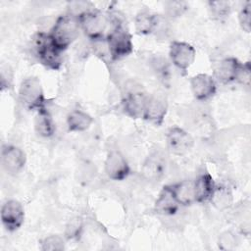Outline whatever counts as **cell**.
I'll return each mask as SVG.
<instances>
[{"instance_id": "8992f818", "label": "cell", "mask_w": 251, "mask_h": 251, "mask_svg": "<svg viewBox=\"0 0 251 251\" xmlns=\"http://www.w3.org/2000/svg\"><path fill=\"white\" fill-rule=\"evenodd\" d=\"M169 58L174 67L185 75L195 61L196 50L185 41L173 40L169 47Z\"/></svg>"}, {"instance_id": "83f0119b", "label": "cell", "mask_w": 251, "mask_h": 251, "mask_svg": "<svg viewBox=\"0 0 251 251\" xmlns=\"http://www.w3.org/2000/svg\"><path fill=\"white\" fill-rule=\"evenodd\" d=\"M13 70L10 65H2L0 72V80H1V89H9L13 85Z\"/></svg>"}, {"instance_id": "4fadbf2b", "label": "cell", "mask_w": 251, "mask_h": 251, "mask_svg": "<svg viewBox=\"0 0 251 251\" xmlns=\"http://www.w3.org/2000/svg\"><path fill=\"white\" fill-rule=\"evenodd\" d=\"M190 89L197 101H207L217 92V81L208 74H197L190 78Z\"/></svg>"}, {"instance_id": "9a60e30c", "label": "cell", "mask_w": 251, "mask_h": 251, "mask_svg": "<svg viewBox=\"0 0 251 251\" xmlns=\"http://www.w3.org/2000/svg\"><path fill=\"white\" fill-rule=\"evenodd\" d=\"M241 64L242 63L234 57L224 58L217 64L214 70L213 77L217 83L221 84H229L235 82Z\"/></svg>"}, {"instance_id": "9c48e42d", "label": "cell", "mask_w": 251, "mask_h": 251, "mask_svg": "<svg viewBox=\"0 0 251 251\" xmlns=\"http://www.w3.org/2000/svg\"><path fill=\"white\" fill-rule=\"evenodd\" d=\"M0 218L5 229L14 232L18 230L25 222L24 206L18 200H7L1 207Z\"/></svg>"}, {"instance_id": "cb8c5ba5", "label": "cell", "mask_w": 251, "mask_h": 251, "mask_svg": "<svg viewBox=\"0 0 251 251\" xmlns=\"http://www.w3.org/2000/svg\"><path fill=\"white\" fill-rule=\"evenodd\" d=\"M40 249L42 251H61L65 249V240L58 234L45 236L40 241Z\"/></svg>"}, {"instance_id": "ba28073f", "label": "cell", "mask_w": 251, "mask_h": 251, "mask_svg": "<svg viewBox=\"0 0 251 251\" xmlns=\"http://www.w3.org/2000/svg\"><path fill=\"white\" fill-rule=\"evenodd\" d=\"M104 171L106 176L112 180H124L131 172L127 160L118 149H112L107 153Z\"/></svg>"}, {"instance_id": "484cf974", "label": "cell", "mask_w": 251, "mask_h": 251, "mask_svg": "<svg viewBox=\"0 0 251 251\" xmlns=\"http://www.w3.org/2000/svg\"><path fill=\"white\" fill-rule=\"evenodd\" d=\"M238 23L240 27L245 32H250L251 30V2L247 1L240 8L238 12Z\"/></svg>"}, {"instance_id": "603a6c76", "label": "cell", "mask_w": 251, "mask_h": 251, "mask_svg": "<svg viewBox=\"0 0 251 251\" xmlns=\"http://www.w3.org/2000/svg\"><path fill=\"white\" fill-rule=\"evenodd\" d=\"M188 9V5L184 1H167L164 4V13L166 18L176 19L182 16Z\"/></svg>"}, {"instance_id": "3957f363", "label": "cell", "mask_w": 251, "mask_h": 251, "mask_svg": "<svg viewBox=\"0 0 251 251\" xmlns=\"http://www.w3.org/2000/svg\"><path fill=\"white\" fill-rule=\"evenodd\" d=\"M114 25L107 32L106 41L109 49L110 60L120 61L129 56L133 51L132 36L120 21L114 22Z\"/></svg>"}, {"instance_id": "277c9868", "label": "cell", "mask_w": 251, "mask_h": 251, "mask_svg": "<svg viewBox=\"0 0 251 251\" xmlns=\"http://www.w3.org/2000/svg\"><path fill=\"white\" fill-rule=\"evenodd\" d=\"M19 101L27 111L37 112L46 108V98L40 80L35 76H29L22 80L19 91Z\"/></svg>"}, {"instance_id": "4316f807", "label": "cell", "mask_w": 251, "mask_h": 251, "mask_svg": "<svg viewBox=\"0 0 251 251\" xmlns=\"http://www.w3.org/2000/svg\"><path fill=\"white\" fill-rule=\"evenodd\" d=\"M230 199H231V195L226 187L217 186V189L213 195L211 202H214V204L217 205L219 208L220 207L223 208L228 205V203L230 202Z\"/></svg>"}, {"instance_id": "8fae6325", "label": "cell", "mask_w": 251, "mask_h": 251, "mask_svg": "<svg viewBox=\"0 0 251 251\" xmlns=\"http://www.w3.org/2000/svg\"><path fill=\"white\" fill-rule=\"evenodd\" d=\"M168 113V102L165 96L161 94L148 95L142 119L146 122L154 125L161 126Z\"/></svg>"}, {"instance_id": "2e32d148", "label": "cell", "mask_w": 251, "mask_h": 251, "mask_svg": "<svg viewBox=\"0 0 251 251\" xmlns=\"http://www.w3.org/2000/svg\"><path fill=\"white\" fill-rule=\"evenodd\" d=\"M179 207L180 205L176 201L169 184L164 185L154 203V211L158 215L171 217L178 212Z\"/></svg>"}, {"instance_id": "f546056e", "label": "cell", "mask_w": 251, "mask_h": 251, "mask_svg": "<svg viewBox=\"0 0 251 251\" xmlns=\"http://www.w3.org/2000/svg\"><path fill=\"white\" fill-rule=\"evenodd\" d=\"M250 78H251V67L249 62H245L241 64L237 79L236 81L243 84L244 86H250Z\"/></svg>"}, {"instance_id": "4dcf8cb0", "label": "cell", "mask_w": 251, "mask_h": 251, "mask_svg": "<svg viewBox=\"0 0 251 251\" xmlns=\"http://www.w3.org/2000/svg\"><path fill=\"white\" fill-rule=\"evenodd\" d=\"M152 66L154 71L159 75H166V73L168 72L169 64L167 60L164 59L163 57H155L152 60Z\"/></svg>"}, {"instance_id": "30bf717a", "label": "cell", "mask_w": 251, "mask_h": 251, "mask_svg": "<svg viewBox=\"0 0 251 251\" xmlns=\"http://www.w3.org/2000/svg\"><path fill=\"white\" fill-rule=\"evenodd\" d=\"M26 162L25 153L16 145L5 144L1 150L2 169L10 176H17L25 168Z\"/></svg>"}, {"instance_id": "44dd1931", "label": "cell", "mask_w": 251, "mask_h": 251, "mask_svg": "<svg viewBox=\"0 0 251 251\" xmlns=\"http://www.w3.org/2000/svg\"><path fill=\"white\" fill-rule=\"evenodd\" d=\"M93 124V118L86 112L75 109L71 111L66 119L67 128L71 132H82Z\"/></svg>"}, {"instance_id": "e0dca14e", "label": "cell", "mask_w": 251, "mask_h": 251, "mask_svg": "<svg viewBox=\"0 0 251 251\" xmlns=\"http://www.w3.org/2000/svg\"><path fill=\"white\" fill-rule=\"evenodd\" d=\"M193 180H194L195 202L197 203L211 202L213 195L218 186L213 176L209 173H202Z\"/></svg>"}, {"instance_id": "f1b7e54d", "label": "cell", "mask_w": 251, "mask_h": 251, "mask_svg": "<svg viewBox=\"0 0 251 251\" xmlns=\"http://www.w3.org/2000/svg\"><path fill=\"white\" fill-rule=\"evenodd\" d=\"M236 236L230 231H225L219 238V246L223 250H231L236 247Z\"/></svg>"}, {"instance_id": "7402d4cb", "label": "cell", "mask_w": 251, "mask_h": 251, "mask_svg": "<svg viewBox=\"0 0 251 251\" xmlns=\"http://www.w3.org/2000/svg\"><path fill=\"white\" fill-rule=\"evenodd\" d=\"M208 11L212 19L224 20L231 13V5L228 1H209Z\"/></svg>"}, {"instance_id": "7c38bea8", "label": "cell", "mask_w": 251, "mask_h": 251, "mask_svg": "<svg viewBox=\"0 0 251 251\" xmlns=\"http://www.w3.org/2000/svg\"><path fill=\"white\" fill-rule=\"evenodd\" d=\"M167 162L160 151H152L141 166V175L149 182H158L165 176Z\"/></svg>"}, {"instance_id": "7a4b0ae2", "label": "cell", "mask_w": 251, "mask_h": 251, "mask_svg": "<svg viewBox=\"0 0 251 251\" xmlns=\"http://www.w3.org/2000/svg\"><path fill=\"white\" fill-rule=\"evenodd\" d=\"M31 50L45 68L58 71L62 67L63 52L53 44L49 32H36L31 38Z\"/></svg>"}, {"instance_id": "ac0fdd59", "label": "cell", "mask_w": 251, "mask_h": 251, "mask_svg": "<svg viewBox=\"0 0 251 251\" xmlns=\"http://www.w3.org/2000/svg\"><path fill=\"white\" fill-rule=\"evenodd\" d=\"M169 186L180 206H190L191 204L196 203L193 179H183L169 184Z\"/></svg>"}, {"instance_id": "6da1fadb", "label": "cell", "mask_w": 251, "mask_h": 251, "mask_svg": "<svg viewBox=\"0 0 251 251\" xmlns=\"http://www.w3.org/2000/svg\"><path fill=\"white\" fill-rule=\"evenodd\" d=\"M80 31L77 17L69 13L57 18L49 31V35L53 44L64 52L78 38Z\"/></svg>"}, {"instance_id": "ffe728a7", "label": "cell", "mask_w": 251, "mask_h": 251, "mask_svg": "<svg viewBox=\"0 0 251 251\" xmlns=\"http://www.w3.org/2000/svg\"><path fill=\"white\" fill-rule=\"evenodd\" d=\"M33 125L36 134L40 137L49 138L52 137L55 133V122L47 107L36 112Z\"/></svg>"}, {"instance_id": "d6986e66", "label": "cell", "mask_w": 251, "mask_h": 251, "mask_svg": "<svg viewBox=\"0 0 251 251\" xmlns=\"http://www.w3.org/2000/svg\"><path fill=\"white\" fill-rule=\"evenodd\" d=\"M159 22V16L149 10H140L134 18V28L139 35L155 33Z\"/></svg>"}, {"instance_id": "d4e9b609", "label": "cell", "mask_w": 251, "mask_h": 251, "mask_svg": "<svg viewBox=\"0 0 251 251\" xmlns=\"http://www.w3.org/2000/svg\"><path fill=\"white\" fill-rule=\"evenodd\" d=\"M83 223L82 220L78 217H75L70 219L65 228V237L68 240L77 239L82 231Z\"/></svg>"}, {"instance_id": "5b68a950", "label": "cell", "mask_w": 251, "mask_h": 251, "mask_svg": "<svg viewBox=\"0 0 251 251\" xmlns=\"http://www.w3.org/2000/svg\"><path fill=\"white\" fill-rule=\"evenodd\" d=\"M77 19L81 31L90 41L106 37L110 19L102 12L90 9L77 16Z\"/></svg>"}, {"instance_id": "52a82bcc", "label": "cell", "mask_w": 251, "mask_h": 251, "mask_svg": "<svg viewBox=\"0 0 251 251\" xmlns=\"http://www.w3.org/2000/svg\"><path fill=\"white\" fill-rule=\"evenodd\" d=\"M168 150L176 156H182L191 151L194 146V138L184 128L172 126L166 134Z\"/></svg>"}, {"instance_id": "5bb4252c", "label": "cell", "mask_w": 251, "mask_h": 251, "mask_svg": "<svg viewBox=\"0 0 251 251\" xmlns=\"http://www.w3.org/2000/svg\"><path fill=\"white\" fill-rule=\"evenodd\" d=\"M148 95L139 89L128 90L122 100V109L125 115L131 119H142Z\"/></svg>"}]
</instances>
